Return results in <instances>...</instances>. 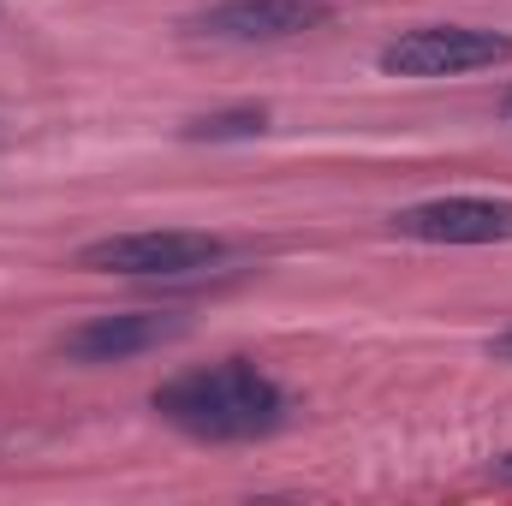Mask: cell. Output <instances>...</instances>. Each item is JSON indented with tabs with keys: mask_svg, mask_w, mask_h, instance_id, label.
Returning <instances> with one entry per match:
<instances>
[{
	"mask_svg": "<svg viewBox=\"0 0 512 506\" xmlns=\"http://www.w3.org/2000/svg\"><path fill=\"white\" fill-rule=\"evenodd\" d=\"M489 352H495V358H507V364H512V328H501V334L489 340Z\"/></svg>",
	"mask_w": 512,
	"mask_h": 506,
	"instance_id": "cell-8",
	"label": "cell"
},
{
	"mask_svg": "<svg viewBox=\"0 0 512 506\" xmlns=\"http://www.w3.org/2000/svg\"><path fill=\"white\" fill-rule=\"evenodd\" d=\"M387 227L417 245H512V197H429Z\"/></svg>",
	"mask_w": 512,
	"mask_h": 506,
	"instance_id": "cell-4",
	"label": "cell"
},
{
	"mask_svg": "<svg viewBox=\"0 0 512 506\" xmlns=\"http://www.w3.org/2000/svg\"><path fill=\"white\" fill-rule=\"evenodd\" d=\"M179 334H185V316H173V310H108V316H90L72 334H60V358H72V364H126V358L155 352Z\"/></svg>",
	"mask_w": 512,
	"mask_h": 506,
	"instance_id": "cell-6",
	"label": "cell"
},
{
	"mask_svg": "<svg viewBox=\"0 0 512 506\" xmlns=\"http://www.w3.org/2000/svg\"><path fill=\"white\" fill-rule=\"evenodd\" d=\"M155 417L173 423L179 435L191 441H209V447H233V441H262L286 423V393L268 370H256L251 358H221V364H203V370H185V376L161 381L149 393Z\"/></svg>",
	"mask_w": 512,
	"mask_h": 506,
	"instance_id": "cell-1",
	"label": "cell"
},
{
	"mask_svg": "<svg viewBox=\"0 0 512 506\" xmlns=\"http://www.w3.org/2000/svg\"><path fill=\"white\" fill-rule=\"evenodd\" d=\"M233 256L227 239L215 233H185V227H161V233H114L78 251V268L90 274H126V280H179V274H203L221 268Z\"/></svg>",
	"mask_w": 512,
	"mask_h": 506,
	"instance_id": "cell-2",
	"label": "cell"
},
{
	"mask_svg": "<svg viewBox=\"0 0 512 506\" xmlns=\"http://www.w3.org/2000/svg\"><path fill=\"white\" fill-rule=\"evenodd\" d=\"M501 114H507V120H512V90H507V102H501Z\"/></svg>",
	"mask_w": 512,
	"mask_h": 506,
	"instance_id": "cell-10",
	"label": "cell"
},
{
	"mask_svg": "<svg viewBox=\"0 0 512 506\" xmlns=\"http://www.w3.org/2000/svg\"><path fill=\"white\" fill-rule=\"evenodd\" d=\"M501 60H512V36L477 30V24H423L382 48V72L393 78H459V72H483Z\"/></svg>",
	"mask_w": 512,
	"mask_h": 506,
	"instance_id": "cell-3",
	"label": "cell"
},
{
	"mask_svg": "<svg viewBox=\"0 0 512 506\" xmlns=\"http://www.w3.org/2000/svg\"><path fill=\"white\" fill-rule=\"evenodd\" d=\"M262 131H268V108L245 102V108L197 114V120L185 126V137H191V143H239V137H262Z\"/></svg>",
	"mask_w": 512,
	"mask_h": 506,
	"instance_id": "cell-7",
	"label": "cell"
},
{
	"mask_svg": "<svg viewBox=\"0 0 512 506\" xmlns=\"http://www.w3.org/2000/svg\"><path fill=\"white\" fill-rule=\"evenodd\" d=\"M316 24H328L322 0H215L185 18V30L209 42H292Z\"/></svg>",
	"mask_w": 512,
	"mask_h": 506,
	"instance_id": "cell-5",
	"label": "cell"
},
{
	"mask_svg": "<svg viewBox=\"0 0 512 506\" xmlns=\"http://www.w3.org/2000/svg\"><path fill=\"white\" fill-rule=\"evenodd\" d=\"M495 477H501V483H512V453H501V459H495Z\"/></svg>",
	"mask_w": 512,
	"mask_h": 506,
	"instance_id": "cell-9",
	"label": "cell"
}]
</instances>
